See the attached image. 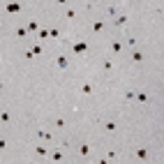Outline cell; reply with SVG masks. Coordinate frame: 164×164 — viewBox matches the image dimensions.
<instances>
[{
    "label": "cell",
    "mask_w": 164,
    "mask_h": 164,
    "mask_svg": "<svg viewBox=\"0 0 164 164\" xmlns=\"http://www.w3.org/2000/svg\"><path fill=\"white\" fill-rule=\"evenodd\" d=\"M55 65H58V69H67V65H69L67 55H55Z\"/></svg>",
    "instance_id": "1"
},
{
    "label": "cell",
    "mask_w": 164,
    "mask_h": 164,
    "mask_svg": "<svg viewBox=\"0 0 164 164\" xmlns=\"http://www.w3.org/2000/svg\"><path fill=\"white\" fill-rule=\"evenodd\" d=\"M88 51V44L81 42V44H74V53H86Z\"/></svg>",
    "instance_id": "2"
},
{
    "label": "cell",
    "mask_w": 164,
    "mask_h": 164,
    "mask_svg": "<svg viewBox=\"0 0 164 164\" xmlns=\"http://www.w3.org/2000/svg\"><path fill=\"white\" fill-rule=\"evenodd\" d=\"M143 58H146V55L141 53V51H134V53H132V60H134V63H143Z\"/></svg>",
    "instance_id": "3"
},
{
    "label": "cell",
    "mask_w": 164,
    "mask_h": 164,
    "mask_svg": "<svg viewBox=\"0 0 164 164\" xmlns=\"http://www.w3.org/2000/svg\"><path fill=\"white\" fill-rule=\"evenodd\" d=\"M81 93H83V95H93V86H90V83H83V86H81Z\"/></svg>",
    "instance_id": "4"
},
{
    "label": "cell",
    "mask_w": 164,
    "mask_h": 164,
    "mask_svg": "<svg viewBox=\"0 0 164 164\" xmlns=\"http://www.w3.org/2000/svg\"><path fill=\"white\" fill-rule=\"evenodd\" d=\"M7 12H21V5L19 2H9L7 5Z\"/></svg>",
    "instance_id": "5"
},
{
    "label": "cell",
    "mask_w": 164,
    "mask_h": 164,
    "mask_svg": "<svg viewBox=\"0 0 164 164\" xmlns=\"http://www.w3.org/2000/svg\"><path fill=\"white\" fill-rule=\"evenodd\" d=\"M127 19H129V16H125V14H120V16H118V19L113 21V23H116V26H125V23H127Z\"/></svg>",
    "instance_id": "6"
},
{
    "label": "cell",
    "mask_w": 164,
    "mask_h": 164,
    "mask_svg": "<svg viewBox=\"0 0 164 164\" xmlns=\"http://www.w3.org/2000/svg\"><path fill=\"white\" fill-rule=\"evenodd\" d=\"M26 35H28L26 28H16V37H19V40H26Z\"/></svg>",
    "instance_id": "7"
},
{
    "label": "cell",
    "mask_w": 164,
    "mask_h": 164,
    "mask_svg": "<svg viewBox=\"0 0 164 164\" xmlns=\"http://www.w3.org/2000/svg\"><path fill=\"white\" fill-rule=\"evenodd\" d=\"M137 157H139V160H146V157H148V150H146V148H139V150H137Z\"/></svg>",
    "instance_id": "8"
},
{
    "label": "cell",
    "mask_w": 164,
    "mask_h": 164,
    "mask_svg": "<svg viewBox=\"0 0 164 164\" xmlns=\"http://www.w3.org/2000/svg\"><path fill=\"white\" fill-rule=\"evenodd\" d=\"M9 118H12L9 111H0V120H2V123H9Z\"/></svg>",
    "instance_id": "9"
},
{
    "label": "cell",
    "mask_w": 164,
    "mask_h": 164,
    "mask_svg": "<svg viewBox=\"0 0 164 164\" xmlns=\"http://www.w3.org/2000/svg\"><path fill=\"white\" fill-rule=\"evenodd\" d=\"M79 152H81L83 157H88V152H90V146H88V143H83L81 148H79Z\"/></svg>",
    "instance_id": "10"
},
{
    "label": "cell",
    "mask_w": 164,
    "mask_h": 164,
    "mask_svg": "<svg viewBox=\"0 0 164 164\" xmlns=\"http://www.w3.org/2000/svg\"><path fill=\"white\" fill-rule=\"evenodd\" d=\"M102 28H104V21H95V23H93V32H99Z\"/></svg>",
    "instance_id": "11"
},
{
    "label": "cell",
    "mask_w": 164,
    "mask_h": 164,
    "mask_svg": "<svg viewBox=\"0 0 164 164\" xmlns=\"http://www.w3.org/2000/svg\"><path fill=\"white\" fill-rule=\"evenodd\" d=\"M37 137H42V139H46V141H49V139H51V134H49L46 129H37Z\"/></svg>",
    "instance_id": "12"
},
{
    "label": "cell",
    "mask_w": 164,
    "mask_h": 164,
    "mask_svg": "<svg viewBox=\"0 0 164 164\" xmlns=\"http://www.w3.org/2000/svg\"><path fill=\"white\" fill-rule=\"evenodd\" d=\"M120 49H123L120 42H113V44H111V51H113V53H120Z\"/></svg>",
    "instance_id": "13"
},
{
    "label": "cell",
    "mask_w": 164,
    "mask_h": 164,
    "mask_svg": "<svg viewBox=\"0 0 164 164\" xmlns=\"http://www.w3.org/2000/svg\"><path fill=\"white\" fill-rule=\"evenodd\" d=\"M102 67H104V72H111V67H113V65H111V58H106V60L102 63Z\"/></svg>",
    "instance_id": "14"
},
{
    "label": "cell",
    "mask_w": 164,
    "mask_h": 164,
    "mask_svg": "<svg viewBox=\"0 0 164 164\" xmlns=\"http://www.w3.org/2000/svg\"><path fill=\"white\" fill-rule=\"evenodd\" d=\"M134 99H139V102H148V95H146V93H137Z\"/></svg>",
    "instance_id": "15"
},
{
    "label": "cell",
    "mask_w": 164,
    "mask_h": 164,
    "mask_svg": "<svg viewBox=\"0 0 164 164\" xmlns=\"http://www.w3.org/2000/svg\"><path fill=\"white\" fill-rule=\"evenodd\" d=\"M30 51H32V55H40V53H42V46H40V44H35Z\"/></svg>",
    "instance_id": "16"
},
{
    "label": "cell",
    "mask_w": 164,
    "mask_h": 164,
    "mask_svg": "<svg viewBox=\"0 0 164 164\" xmlns=\"http://www.w3.org/2000/svg\"><path fill=\"white\" fill-rule=\"evenodd\" d=\"M28 30L35 32V30H37V21H30V23H28Z\"/></svg>",
    "instance_id": "17"
},
{
    "label": "cell",
    "mask_w": 164,
    "mask_h": 164,
    "mask_svg": "<svg viewBox=\"0 0 164 164\" xmlns=\"http://www.w3.org/2000/svg\"><path fill=\"white\" fill-rule=\"evenodd\" d=\"M49 37H60V30L53 28V30H49Z\"/></svg>",
    "instance_id": "18"
},
{
    "label": "cell",
    "mask_w": 164,
    "mask_h": 164,
    "mask_svg": "<svg viewBox=\"0 0 164 164\" xmlns=\"http://www.w3.org/2000/svg\"><path fill=\"white\" fill-rule=\"evenodd\" d=\"M51 160H53V162H60V160H63V152H53Z\"/></svg>",
    "instance_id": "19"
},
{
    "label": "cell",
    "mask_w": 164,
    "mask_h": 164,
    "mask_svg": "<svg viewBox=\"0 0 164 164\" xmlns=\"http://www.w3.org/2000/svg\"><path fill=\"white\" fill-rule=\"evenodd\" d=\"M55 127H58V129H63V127H65V120H63V118H58V120H55Z\"/></svg>",
    "instance_id": "20"
},
{
    "label": "cell",
    "mask_w": 164,
    "mask_h": 164,
    "mask_svg": "<svg viewBox=\"0 0 164 164\" xmlns=\"http://www.w3.org/2000/svg\"><path fill=\"white\" fill-rule=\"evenodd\" d=\"M104 129H109V132H113V129H116V123H106V125H104Z\"/></svg>",
    "instance_id": "21"
},
{
    "label": "cell",
    "mask_w": 164,
    "mask_h": 164,
    "mask_svg": "<svg viewBox=\"0 0 164 164\" xmlns=\"http://www.w3.org/2000/svg\"><path fill=\"white\" fill-rule=\"evenodd\" d=\"M2 148H7V141H5V139H0V150H2Z\"/></svg>",
    "instance_id": "22"
},
{
    "label": "cell",
    "mask_w": 164,
    "mask_h": 164,
    "mask_svg": "<svg viewBox=\"0 0 164 164\" xmlns=\"http://www.w3.org/2000/svg\"><path fill=\"white\" fill-rule=\"evenodd\" d=\"M55 2H58V5H67L69 0H55Z\"/></svg>",
    "instance_id": "23"
},
{
    "label": "cell",
    "mask_w": 164,
    "mask_h": 164,
    "mask_svg": "<svg viewBox=\"0 0 164 164\" xmlns=\"http://www.w3.org/2000/svg\"><path fill=\"white\" fill-rule=\"evenodd\" d=\"M0 90H2V81H0Z\"/></svg>",
    "instance_id": "24"
},
{
    "label": "cell",
    "mask_w": 164,
    "mask_h": 164,
    "mask_svg": "<svg viewBox=\"0 0 164 164\" xmlns=\"http://www.w3.org/2000/svg\"><path fill=\"white\" fill-rule=\"evenodd\" d=\"M0 28H2V21H0Z\"/></svg>",
    "instance_id": "25"
}]
</instances>
